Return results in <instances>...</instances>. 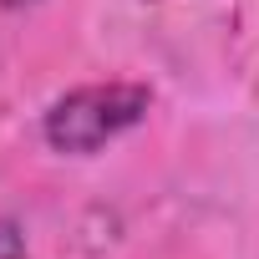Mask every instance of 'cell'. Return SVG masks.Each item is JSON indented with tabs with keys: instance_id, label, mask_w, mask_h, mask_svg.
<instances>
[{
	"instance_id": "6da1fadb",
	"label": "cell",
	"mask_w": 259,
	"mask_h": 259,
	"mask_svg": "<svg viewBox=\"0 0 259 259\" xmlns=\"http://www.w3.org/2000/svg\"><path fill=\"white\" fill-rule=\"evenodd\" d=\"M153 107V92L138 81H102V87H76L46 112V143L56 153L87 158L122 138L127 127H138Z\"/></svg>"
},
{
	"instance_id": "7a4b0ae2",
	"label": "cell",
	"mask_w": 259,
	"mask_h": 259,
	"mask_svg": "<svg viewBox=\"0 0 259 259\" xmlns=\"http://www.w3.org/2000/svg\"><path fill=\"white\" fill-rule=\"evenodd\" d=\"M0 259H26V229L16 219H0Z\"/></svg>"
},
{
	"instance_id": "3957f363",
	"label": "cell",
	"mask_w": 259,
	"mask_h": 259,
	"mask_svg": "<svg viewBox=\"0 0 259 259\" xmlns=\"http://www.w3.org/2000/svg\"><path fill=\"white\" fill-rule=\"evenodd\" d=\"M0 6H6V11H21V6H31V0H0Z\"/></svg>"
}]
</instances>
